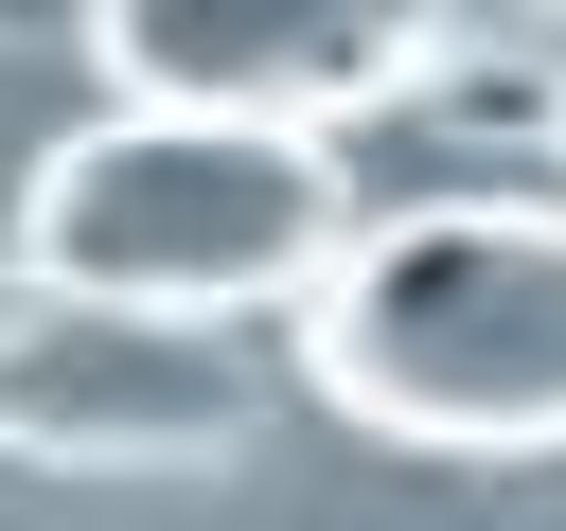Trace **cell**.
Listing matches in <instances>:
<instances>
[{"mask_svg":"<svg viewBox=\"0 0 566 531\" xmlns=\"http://www.w3.org/2000/svg\"><path fill=\"white\" fill-rule=\"evenodd\" d=\"M301 354L354 425L424 460H548L566 442V212L442 195V212L354 230L301 283Z\"/></svg>","mask_w":566,"mask_h":531,"instance_id":"6da1fadb","label":"cell"},{"mask_svg":"<svg viewBox=\"0 0 566 531\" xmlns=\"http://www.w3.org/2000/svg\"><path fill=\"white\" fill-rule=\"evenodd\" d=\"M336 159L318 124H230V106H106L35 159L18 195V283H88V301H301L336 266Z\"/></svg>","mask_w":566,"mask_h":531,"instance_id":"7a4b0ae2","label":"cell"},{"mask_svg":"<svg viewBox=\"0 0 566 531\" xmlns=\"http://www.w3.org/2000/svg\"><path fill=\"white\" fill-rule=\"evenodd\" d=\"M230 442H248V354H230V319L88 301V283H18V301H0V460L159 478V460H230Z\"/></svg>","mask_w":566,"mask_h":531,"instance_id":"3957f363","label":"cell"},{"mask_svg":"<svg viewBox=\"0 0 566 531\" xmlns=\"http://www.w3.org/2000/svg\"><path fill=\"white\" fill-rule=\"evenodd\" d=\"M88 35L124 106H230V124H354L424 71L407 0H106Z\"/></svg>","mask_w":566,"mask_h":531,"instance_id":"277c9868","label":"cell"},{"mask_svg":"<svg viewBox=\"0 0 566 531\" xmlns=\"http://www.w3.org/2000/svg\"><path fill=\"white\" fill-rule=\"evenodd\" d=\"M424 18V53H513V35H548L566 0H407Z\"/></svg>","mask_w":566,"mask_h":531,"instance_id":"5b68a950","label":"cell"}]
</instances>
